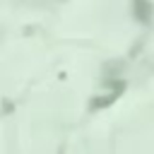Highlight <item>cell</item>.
Returning a JSON list of instances; mask_svg holds the SVG:
<instances>
[{
	"mask_svg": "<svg viewBox=\"0 0 154 154\" xmlns=\"http://www.w3.org/2000/svg\"><path fill=\"white\" fill-rule=\"evenodd\" d=\"M135 14H137L142 22H147L149 14H152V5H149V0H135Z\"/></svg>",
	"mask_w": 154,
	"mask_h": 154,
	"instance_id": "1",
	"label": "cell"
}]
</instances>
